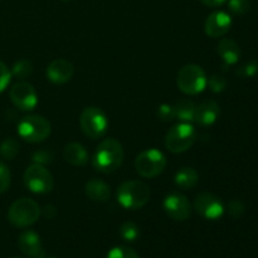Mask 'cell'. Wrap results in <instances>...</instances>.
<instances>
[{"instance_id":"1","label":"cell","mask_w":258,"mask_h":258,"mask_svg":"<svg viewBox=\"0 0 258 258\" xmlns=\"http://www.w3.org/2000/svg\"><path fill=\"white\" fill-rule=\"evenodd\" d=\"M125 151L118 140L113 138L105 139L98 144L93 155L92 164L102 174H112L122 165Z\"/></svg>"},{"instance_id":"2","label":"cell","mask_w":258,"mask_h":258,"mask_svg":"<svg viewBox=\"0 0 258 258\" xmlns=\"http://www.w3.org/2000/svg\"><path fill=\"white\" fill-rule=\"evenodd\" d=\"M150 199V188L141 180L123 181L117 189V202L122 208L136 211L146 206Z\"/></svg>"},{"instance_id":"3","label":"cell","mask_w":258,"mask_h":258,"mask_svg":"<svg viewBox=\"0 0 258 258\" xmlns=\"http://www.w3.org/2000/svg\"><path fill=\"white\" fill-rule=\"evenodd\" d=\"M42 216V208L30 198H20L10 206L8 211V221L17 228H27L32 226Z\"/></svg>"},{"instance_id":"4","label":"cell","mask_w":258,"mask_h":258,"mask_svg":"<svg viewBox=\"0 0 258 258\" xmlns=\"http://www.w3.org/2000/svg\"><path fill=\"white\" fill-rule=\"evenodd\" d=\"M50 133V122L40 115L24 116L18 123V135L29 144L42 143L49 138Z\"/></svg>"},{"instance_id":"5","label":"cell","mask_w":258,"mask_h":258,"mask_svg":"<svg viewBox=\"0 0 258 258\" xmlns=\"http://www.w3.org/2000/svg\"><path fill=\"white\" fill-rule=\"evenodd\" d=\"M198 134L191 122L174 125L165 136V146L170 153L181 154L188 151L196 144Z\"/></svg>"},{"instance_id":"6","label":"cell","mask_w":258,"mask_h":258,"mask_svg":"<svg viewBox=\"0 0 258 258\" xmlns=\"http://www.w3.org/2000/svg\"><path fill=\"white\" fill-rule=\"evenodd\" d=\"M206 72L198 64H186L180 68L176 76V85L183 93L196 96L203 92L207 87Z\"/></svg>"},{"instance_id":"7","label":"cell","mask_w":258,"mask_h":258,"mask_svg":"<svg viewBox=\"0 0 258 258\" xmlns=\"http://www.w3.org/2000/svg\"><path fill=\"white\" fill-rule=\"evenodd\" d=\"M80 126L82 133L88 139L97 140L103 138L107 133L108 118L101 108L96 106L83 108L80 116Z\"/></svg>"},{"instance_id":"8","label":"cell","mask_w":258,"mask_h":258,"mask_svg":"<svg viewBox=\"0 0 258 258\" xmlns=\"http://www.w3.org/2000/svg\"><path fill=\"white\" fill-rule=\"evenodd\" d=\"M166 156L156 149H148L144 150L136 156L135 169L139 175L143 178L151 179L160 175L166 168Z\"/></svg>"},{"instance_id":"9","label":"cell","mask_w":258,"mask_h":258,"mask_svg":"<svg viewBox=\"0 0 258 258\" xmlns=\"http://www.w3.org/2000/svg\"><path fill=\"white\" fill-rule=\"evenodd\" d=\"M24 185L35 194L49 193L54 188V179L50 171L40 164H32L28 166L23 175Z\"/></svg>"},{"instance_id":"10","label":"cell","mask_w":258,"mask_h":258,"mask_svg":"<svg viewBox=\"0 0 258 258\" xmlns=\"http://www.w3.org/2000/svg\"><path fill=\"white\" fill-rule=\"evenodd\" d=\"M194 209L199 216L208 221H218L226 211L222 199L209 191H202L196 197Z\"/></svg>"},{"instance_id":"11","label":"cell","mask_w":258,"mask_h":258,"mask_svg":"<svg viewBox=\"0 0 258 258\" xmlns=\"http://www.w3.org/2000/svg\"><path fill=\"white\" fill-rule=\"evenodd\" d=\"M10 100L20 111H32L38 105V95L35 88L25 81H19L10 88Z\"/></svg>"},{"instance_id":"12","label":"cell","mask_w":258,"mask_h":258,"mask_svg":"<svg viewBox=\"0 0 258 258\" xmlns=\"http://www.w3.org/2000/svg\"><path fill=\"white\" fill-rule=\"evenodd\" d=\"M163 207L171 219L178 222L186 221L191 214V204L184 194L173 191L164 198Z\"/></svg>"},{"instance_id":"13","label":"cell","mask_w":258,"mask_h":258,"mask_svg":"<svg viewBox=\"0 0 258 258\" xmlns=\"http://www.w3.org/2000/svg\"><path fill=\"white\" fill-rule=\"evenodd\" d=\"M231 27V15L223 10H216L207 17L204 23V32L211 38H222L229 32Z\"/></svg>"},{"instance_id":"14","label":"cell","mask_w":258,"mask_h":258,"mask_svg":"<svg viewBox=\"0 0 258 258\" xmlns=\"http://www.w3.org/2000/svg\"><path fill=\"white\" fill-rule=\"evenodd\" d=\"M18 247L20 252L29 258H45V251L37 232L24 231L18 238Z\"/></svg>"},{"instance_id":"15","label":"cell","mask_w":258,"mask_h":258,"mask_svg":"<svg viewBox=\"0 0 258 258\" xmlns=\"http://www.w3.org/2000/svg\"><path fill=\"white\" fill-rule=\"evenodd\" d=\"M75 73V67L70 60L64 58H58V59L52 60L48 64L45 75H47L48 81H50L54 85H64L71 78L73 77Z\"/></svg>"},{"instance_id":"16","label":"cell","mask_w":258,"mask_h":258,"mask_svg":"<svg viewBox=\"0 0 258 258\" xmlns=\"http://www.w3.org/2000/svg\"><path fill=\"white\" fill-rule=\"evenodd\" d=\"M221 115V107L214 100H204L203 102L196 106L193 122L199 126H211L218 120Z\"/></svg>"},{"instance_id":"17","label":"cell","mask_w":258,"mask_h":258,"mask_svg":"<svg viewBox=\"0 0 258 258\" xmlns=\"http://www.w3.org/2000/svg\"><path fill=\"white\" fill-rule=\"evenodd\" d=\"M217 52L223 60L224 68L236 64L241 58V48H239L238 43L229 38H223L219 40L218 45H217Z\"/></svg>"},{"instance_id":"18","label":"cell","mask_w":258,"mask_h":258,"mask_svg":"<svg viewBox=\"0 0 258 258\" xmlns=\"http://www.w3.org/2000/svg\"><path fill=\"white\" fill-rule=\"evenodd\" d=\"M63 158L73 166H83L88 161V153L80 143H70L63 149Z\"/></svg>"},{"instance_id":"19","label":"cell","mask_w":258,"mask_h":258,"mask_svg":"<svg viewBox=\"0 0 258 258\" xmlns=\"http://www.w3.org/2000/svg\"><path fill=\"white\" fill-rule=\"evenodd\" d=\"M86 196L93 202H106L107 199H110L111 196V189L110 185L107 183H105L103 180L100 179H91L86 183L85 186Z\"/></svg>"},{"instance_id":"20","label":"cell","mask_w":258,"mask_h":258,"mask_svg":"<svg viewBox=\"0 0 258 258\" xmlns=\"http://www.w3.org/2000/svg\"><path fill=\"white\" fill-rule=\"evenodd\" d=\"M199 181V174L194 168H181L180 170L176 171L175 176H174V183L178 188L183 189V190H189V189L196 188L197 184Z\"/></svg>"},{"instance_id":"21","label":"cell","mask_w":258,"mask_h":258,"mask_svg":"<svg viewBox=\"0 0 258 258\" xmlns=\"http://www.w3.org/2000/svg\"><path fill=\"white\" fill-rule=\"evenodd\" d=\"M174 111H175V118H178L180 122H193L196 103L189 98H184L174 105Z\"/></svg>"},{"instance_id":"22","label":"cell","mask_w":258,"mask_h":258,"mask_svg":"<svg viewBox=\"0 0 258 258\" xmlns=\"http://www.w3.org/2000/svg\"><path fill=\"white\" fill-rule=\"evenodd\" d=\"M19 143L14 138H7L0 144V155L5 160H13L19 153Z\"/></svg>"},{"instance_id":"23","label":"cell","mask_w":258,"mask_h":258,"mask_svg":"<svg viewBox=\"0 0 258 258\" xmlns=\"http://www.w3.org/2000/svg\"><path fill=\"white\" fill-rule=\"evenodd\" d=\"M10 72H12V77L14 76V77L18 78V80H24V78H27L28 76L32 75L33 64L30 60L20 59L14 63V66H13Z\"/></svg>"},{"instance_id":"24","label":"cell","mask_w":258,"mask_h":258,"mask_svg":"<svg viewBox=\"0 0 258 258\" xmlns=\"http://www.w3.org/2000/svg\"><path fill=\"white\" fill-rule=\"evenodd\" d=\"M120 236L123 241L126 242H134L139 238L140 236V228L134 222H125L121 224L120 227Z\"/></svg>"},{"instance_id":"25","label":"cell","mask_w":258,"mask_h":258,"mask_svg":"<svg viewBox=\"0 0 258 258\" xmlns=\"http://www.w3.org/2000/svg\"><path fill=\"white\" fill-rule=\"evenodd\" d=\"M106 258H140L135 249L126 246H117L110 249Z\"/></svg>"},{"instance_id":"26","label":"cell","mask_w":258,"mask_h":258,"mask_svg":"<svg viewBox=\"0 0 258 258\" xmlns=\"http://www.w3.org/2000/svg\"><path fill=\"white\" fill-rule=\"evenodd\" d=\"M237 75L239 77H243V78H249V77H253L258 73V60L257 59H251V60H247L246 63L238 67V70L236 71Z\"/></svg>"},{"instance_id":"27","label":"cell","mask_w":258,"mask_h":258,"mask_svg":"<svg viewBox=\"0 0 258 258\" xmlns=\"http://www.w3.org/2000/svg\"><path fill=\"white\" fill-rule=\"evenodd\" d=\"M228 8L233 14L244 15L251 9V0H228Z\"/></svg>"},{"instance_id":"28","label":"cell","mask_w":258,"mask_h":258,"mask_svg":"<svg viewBox=\"0 0 258 258\" xmlns=\"http://www.w3.org/2000/svg\"><path fill=\"white\" fill-rule=\"evenodd\" d=\"M10 183H12V174L9 166L0 161V194L5 193L10 188Z\"/></svg>"},{"instance_id":"29","label":"cell","mask_w":258,"mask_h":258,"mask_svg":"<svg viewBox=\"0 0 258 258\" xmlns=\"http://www.w3.org/2000/svg\"><path fill=\"white\" fill-rule=\"evenodd\" d=\"M207 86H208L209 90L213 93H221L226 90L227 80L223 76L213 75L208 81H207Z\"/></svg>"},{"instance_id":"30","label":"cell","mask_w":258,"mask_h":258,"mask_svg":"<svg viewBox=\"0 0 258 258\" xmlns=\"http://www.w3.org/2000/svg\"><path fill=\"white\" fill-rule=\"evenodd\" d=\"M227 211H228V214L232 218L238 219L243 216L246 207H244L243 202L239 201V199H232V201H229L228 206H227Z\"/></svg>"},{"instance_id":"31","label":"cell","mask_w":258,"mask_h":258,"mask_svg":"<svg viewBox=\"0 0 258 258\" xmlns=\"http://www.w3.org/2000/svg\"><path fill=\"white\" fill-rule=\"evenodd\" d=\"M158 118L163 122H169V121H173L175 118V111H174V106L169 105V103H163V105L159 106L158 108Z\"/></svg>"},{"instance_id":"32","label":"cell","mask_w":258,"mask_h":258,"mask_svg":"<svg viewBox=\"0 0 258 258\" xmlns=\"http://www.w3.org/2000/svg\"><path fill=\"white\" fill-rule=\"evenodd\" d=\"M10 80H12V72L7 67L3 60H0V93L5 91V88L9 86Z\"/></svg>"},{"instance_id":"33","label":"cell","mask_w":258,"mask_h":258,"mask_svg":"<svg viewBox=\"0 0 258 258\" xmlns=\"http://www.w3.org/2000/svg\"><path fill=\"white\" fill-rule=\"evenodd\" d=\"M33 161L35 164H40V165H45V164L52 163L53 154L48 150H38L33 154L32 156Z\"/></svg>"},{"instance_id":"34","label":"cell","mask_w":258,"mask_h":258,"mask_svg":"<svg viewBox=\"0 0 258 258\" xmlns=\"http://www.w3.org/2000/svg\"><path fill=\"white\" fill-rule=\"evenodd\" d=\"M42 216L47 219H53L57 216V209L53 204H48L42 209Z\"/></svg>"},{"instance_id":"35","label":"cell","mask_w":258,"mask_h":258,"mask_svg":"<svg viewBox=\"0 0 258 258\" xmlns=\"http://www.w3.org/2000/svg\"><path fill=\"white\" fill-rule=\"evenodd\" d=\"M199 2L208 8H218L223 5L227 0H199Z\"/></svg>"},{"instance_id":"36","label":"cell","mask_w":258,"mask_h":258,"mask_svg":"<svg viewBox=\"0 0 258 258\" xmlns=\"http://www.w3.org/2000/svg\"><path fill=\"white\" fill-rule=\"evenodd\" d=\"M60 2H71V0H60Z\"/></svg>"},{"instance_id":"37","label":"cell","mask_w":258,"mask_h":258,"mask_svg":"<svg viewBox=\"0 0 258 258\" xmlns=\"http://www.w3.org/2000/svg\"><path fill=\"white\" fill-rule=\"evenodd\" d=\"M12 258H20V257H12Z\"/></svg>"},{"instance_id":"38","label":"cell","mask_w":258,"mask_h":258,"mask_svg":"<svg viewBox=\"0 0 258 258\" xmlns=\"http://www.w3.org/2000/svg\"><path fill=\"white\" fill-rule=\"evenodd\" d=\"M45 258H47V257H45ZM48 258H54V257H48Z\"/></svg>"}]
</instances>
